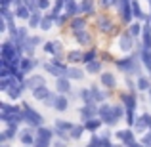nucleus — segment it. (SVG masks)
<instances>
[{
	"instance_id": "9d476101",
	"label": "nucleus",
	"mask_w": 151,
	"mask_h": 147,
	"mask_svg": "<svg viewBox=\"0 0 151 147\" xmlns=\"http://www.w3.org/2000/svg\"><path fill=\"white\" fill-rule=\"evenodd\" d=\"M98 29H100L101 33H113V31H115V25H113V21H111L109 17L101 15V17L98 19Z\"/></svg>"
},
{
	"instance_id": "c756f323",
	"label": "nucleus",
	"mask_w": 151,
	"mask_h": 147,
	"mask_svg": "<svg viewBox=\"0 0 151 147\" xmlns=\"http://www.w3.org/2000/svg\"><path fill=\"white\" fill-rule=\"evenodd\" d=\"M86 71H88V73H100V71H101V63L94 59V61L86 63Z\"/></svg>"
},
{
	"instance_id": "ddd939ff",
	"label": "nucleus",
	"mask_w": 151,
	"mask_h": 147,
	"mask_svg": "<svg viewBox=\"0 0 151 147\" xmlns=\"http://www.w3.org/2000/svg\"><path fill=\"white\" fill-rule=\"evenodd\" d=\"M55 86H58V92H59V94H69V92H71L69 77H58V82H55Z\"/></svg>"
},
{
	"instance_id": "e433bc0d",
	"label": "nucleus",
	"mask_w": 151,
	"mask_h": 147,
	"mask_svg": "<svg viewBox=\"0 0 151 147\" xmlns=\"http://www.w3.org/2000/svg\"><path fill=\"white\" fill-rule=\"evenodd\" d=\"M138 90H149L151 88V84H149V80L145 77H138Z\"/></svg>"
},
{
	"instance_id": "dca6fc26",
	"label": "nucleus",
	"mask_w": 151,
	"mask_h": 147,
	"mask_svg": "<svg viewBox=\"0 0 151 147\" xmlns=\"http://www.w3.org/2000/svg\"><path fill=\"white\" fill-rule=\"evenodd\" d=\"M117 138H119V140H121L124 145L136 141V140H134V132H132V130H121V132H117Z\"/></svg>"
},
{
	"instance_id": "ea45409f",
	"label": "nucleus",
	"mask_w": 151,
	"mask_h": 147,
	"mask_svg": "<svg viewBox=\"0 0 151 147\" xmlns=\"http://www.w3.org/2000/svg\"><path fill=\"white\" fill-rule=\"evenodd\" d=\"M94 59H96V50H90V52H86V54H84V59H82V61H84V63H90V61H94Z\"/></svg>"
},
{
	"instance_id": "5701e85b",
	"label": "nucleus",
	"mask_w": 151,
	"mask_h": 147,
	"mask_svg": "<svg viewBox=\"0 0 151 147\" xmlns=\"http://www.w3.org/2000/svg\"><path fill=\"white\" fill-rule=\"evenodd\" d=\"M65 10H67V15H75L81 11V6H78L75 0H67L65 2Z\"/></svg>"
},
{
	"instance_id": "1a4fd4ad",
	"label": "nucleus",
	"mask_w": 151,
	"mask_h": 147,
	"mask_svg": "<svg viewBox=\"0 0 151 147\" xmlns=\"http://www.w3.org/2000/svg\"><path fill=\"white\" fill-rule=\"evenodd\" d=\"M96 113H98V109L94 107V103H84V107L81 109V118L86 122V120H90V118L96 117Z\"/></svg>"
},
{
	"instance_id": "393cba45",
	"label": "nucleus",
	"mask_w": 151,
	"mask_h": 147,
	"mask_svg": "<svg viewBox=\"0 0 151 147\" xmlns=\"http://www.w3.org/2000/svg\"><path fill=\"white\" fill-rule=\"evenodd\" d=\"M67 107H69V101H67V98L63 96V94H59L58 99H55V105H54V109H58V111H65Z\"/></svg>"
},
{
	"instance_id": "37998d69",
	"label": "nucleus",
	"mask_w": 151,
	"mask_h": 147,
	"mask_svg": "<svg viewBox=\"0 0 151 147\" xmlns=\"http://www.w3.org/2000/svg\"><path fill=\"white\" fill-rule=\"evenodd\" d=\"M55 99H58V96H54V94H50V96L44 99V103H46L48 107H54V105H55Z\"/></svg>"
},
{
	"instance_id": "79ce46f5",
	"label": "nucleus",
	"mask_w": 151,
	"mask_h": 147,
	"mask_svg": "<svg viewBox=\"0 0 151 147\" xmlns=\"http://www.w3.org/2000/svg\"><path fill=\"white\" fill-rule=\"evenodd\" d=\"M44 52H48V54L54 55L55 54V40H52V42H46L44 44Z\"/></svg>"
},
{
	"instance_id": "c03bdc74",
	"label": "nucleus",
	"mask_w": 151,
	"mask_h": 147,
	"mask_svg": "<svg viewBox=\"0 0 151 147\" xmlns=\"http://www.w3.org/2000/svg\"><path fill=\"white\" fill-rule=\"evenodd\" d=\"M29 42H31L33 46H38V44H42V38H40V37H31Z\"/></svg>"
},
{
	"instance_id": "6ab92c4d",
	"label": "nucleus",
	"mask_w": 151,
	"mask_h": 147,
	"mask_svg": "<svg viewBox=\"0 0 151 147\" xmlns=\"http://www.w3.org/2000/svg\"><path fill=\"white\" fill-rule=\"evenodd\" d=\"M101 84L107 86V88H115V86H117L115 75H113V73H103V75H101Z\"/></svg>"
},
{
	"instance_id": "4c0bfd02",
	"label": "nucleus",
	"mask_w": 151,
	"mask_h": 147,
	"mask_svg": "<svg viewBox=\"0 0 151 147\" xmlns=\"http://www.w3.org/2000/svg\"><path fill=\"white\" fill-rule=\"evenodd\" d=\"M128 31H130V34H132V37L136 38V37H138V34H140V33H142L144 29H142V25H140V23H132Z\"/></svg>"
},
{
	"instance_id": "39448f33",
	"label": "nucleus",
	"mask_w": 151,
	"mask_h": 147,
	"mask_svg": "<svg viewBox=\"0 0 151 147\" xmlns=\"http://www.w3.org/2000/svg\"><path fill=\"white\" fill-rule=\"evenodd\" d=\"M54 134H55V132H52V130L44 128V126H38L35 147H48V145H50V141H52V136H54Z\"/></svg>"
},
{
	"instance_id": "f03ea898",
	"label": "nucleus",
	"mask_w": 151,
	"mask_h": 147,
	"mask_svg": "<svg viewBox=\"0 0 151 147\" xmlns=\"http://www.w3.org/2000/svg\"><path fill=\"white\" fill-rule=\"evenodd\" d=\"M136 55H130V57L119 59V61H117V67L121 71H124L126 75H138V73H140V61H138Z\"/></svg>"
},
{
	"instance_id": "09e8293b",
	"label": "nucleus",
	"mask_w": 151,
	"mask_h": 147,
	"mask_svg": "<svg viewBox=\"0 0 151 147\" xmlns=\"http://www.w3.org/2000/svg\"><path fill=\"white\" fill-rule=\"evenodd\" d=\"M144 118H145V122H147V126H149V130H151V115H149V113H145V115H144Z\"/></svg>"
},
{
	"instance_id": "f704fd0d",
	"label": "nucleus",
	"mask_w": 151,
	"mask_h": 147,
	"mask_svg": "<svg viewBox=\"0 0 151 147\" xmlns=\"http://www.w3.org/2000/svg\"><path fill=\"white\" fill-rule=\"evenodd\" d=\"M84 128H86V126H73V130H71L69 136L73 138V140H81V136H82V132H84Z\"/></svg>"
},
{
	"instance_id": "f3484780",
	"label": "nucleus",
	"mask_w": 151,
	"mask_h": 147,
	"mask_svg": "<svg viewBox=\"0 0 151 147\" xmlns=\"http://www.w3.org/2000/svg\"><path fill=\"white\" fill-rule=\"evenodd\" d=\"M75 37H77V40H78V44H82V46H86V44H90V40H92V34L88 33V31H77L75 33Z\"/></svg>"
},
{
	"instance_id": "72a5a7b5",
	"label": "nucleus",
	"mask_w": 151,
	"mask_h": 147,
	"mask_svg": "<svg viewBox=\"0 0 151 147\" xmlns=\"http://www.w3.org/2000/svg\"><path fill=\"white\" fill-rule=\"evenodd\" d=\"M33 67H35V61H33V59H23V61H21V67H19V69H21V73L25 75V73H29Z\"/></svg>"
},
{
	"instance_id": "bb28decb",
	"label": "nucleus",
	"mask_w": 151,
	"mask_h": 147,
	"mask_svg": "<svg viewBox=\"0 0 151 147\" xmlns=\"http://www.w3.org/2000/svg\"><path fill=\"white\" fill-rule=\"evenodd\" d=\"M101 118H90V120H86L84 122V126H86V130H92V132H96L98 128L101 126Z\"/></svg>"
},
{
	"instance_id": "b1692460",
	"label": "nucleus",
	"mask_w": 151,
	"mask_h": 147,
	"mask_svg": "<svg viewBox=\"0 0 151 147\" xmlns=\"http://www.w3.org/2000/svg\"><path fill=\"white\" fill-rule=\"evenodd\" d=\"M15 15H17L19 19H29L31 17V10L25 6V4H19L17 10H15Z\"/></svg>"
},
{
	"instance_id": "3c124183",
	"label": "nucleus",
	"mask_w": 151,
	"mask_h": 147,
	"mask_svg": "<svg viewBox=\"0 0 151 147\" xmlns=\"http://www.w3.org/2000/svg\"><path fill=\"white\" fill-rule=\"evenodd\" d=\"M10 6V0H2V8H8Z\"/></svg>"
},
{
	"instance_id": "2eb2a0df",
	"label": "nucleus",
	"mask_w": 151,
	"mask_h": 147,
	"mask_svg": "<svg viewBox=\"0 0 151 147\" xmlns=\"http://www.w3.org/2000/svg\"><path fill=\"white\" fill-rule=\"evenodd\" d=\"M25 86H29L31 90H37V88H40V86H46V82H44V78H42V77L35 75V77H31V78H27V80H25Z\"/></svg>"
},
{
	"instance_id": "6e6552de",
	"label": "nucleus",
	"mask_w": 151,
	"mask_h": 147,
	"mask_svg": "<svg viewBox=\"0 0 151 147\" xmlns=\"http://www.w3.org/2000/svg\"><path fill=\"white\" fill-rule=\"evenodd\" d=\"M23 88H25V82H21V80H17V78L14 77V82H12V86H10V90H8V96H10L12 99H17L19 96H21V92H23Z\"/></svg>"
},
{
	"instance_id": "2f4dec72",
	"label": "nucleus",
	"mask_w": 151,
	"mask_h": 147,
	"mask_svg": "<svg viewBox=\"0 0 151 147\" xmlns=\"http://www.w3.org/2000/svg\"><path fill=\"white\" fill-rule=\"evenodd\" d=\"M94 10V0H82L81 2V11H84V14H92Z\"/></svg>"
},
{
	"instance_id": "412c9836",
	"label": "nucleus",
	"mask_w": 151,
	"mask_h": 147,
	"mask_svg": "<svg viewBox=\"0 0 151 147\" xmlns=\"http://www.w3.org/2000/svg\"><path fill=\"white\" fill-rule=\"evenodd\" d=\"M84 25H86V21L82 17H75V19H71V23H69V27H71V31H73V33L82 31V29H84Z\"/></svg>"
},
{
	"instance_id": "a878e982",
	"label": "nucleus",
	"mask_w": 151,
	"mask_h": 147,
	"mask_svg": "<svg viewBox=\"0 0 151 147\" xmlns=\"http://www.w3.org/2000/svg\"><path fill=\"white\" fill-rule=\"evenodd\" d=\"M67 77L73 78V80H82V78H84V73H82L81 69H77V67H71V69L67 71Z\"/></svg>"
},
{
	"instance_id": "20e7f679",
	"label": "nucleus",
	"mask_w": 151,
	"mask_h": 147,
	"mask_svg": "<svg viewBox=\"0 0 151 147\" xmlns=\"http://www.w3.org/2000/svg\"><path fill=\"white\" fill-rule=\"evenodd\" d=\"M23 113H25V122L29 126H42L44 118H42L35 109H31L29 103H23Z\"/></svg>"
},
{
	"instance_id": "49530a36",
	"label": "nucleus",
	"mask_w": 151,
	"mask_h": 147,
	"mask_svg": "<svg viewBox=\"0 0 151 147\" xmlns=\"http://www.w3.org/2000/svg\"><path fill=\"white\" fill-rule=\"evenodd\" d=\"M126 84L130 86V90H132V92H134V88L138 86V84H134V82H132V78H126Z\"/></svg>"
},
{
	"instance_id": "423d86ee",
	"label": "nucleus",
	"mask_w": 151,
	"mask_h": 147,
	"mask_svg": "<svg viewBox=\"0 0 151 147\" xmlns=\"http://www.w3.org/2000/svg\"><path fill=\"white\" fill-rule=\"evenodd\" d=\"M44 69L48 71L50 75H54V77H67V67L65 65H58V63H44Z\"/></svg>"
},
{
	"instance_id": "9b49d317",
	"label": "nucleus",
	"mask_w": 151,
	"mask_h": 147,
	"mask_svg": "<svg viewBox=\"0 0 151 147\" xmlns=\"http://www.w3.org/2000/svg\"><path fill=\"white\" fill-rule=\"evenodd\" d=\"M19 140H21L23 145H35V141H37V134H33L31 128H27V130H23V132L19 134Z\"/></svg>"
},
{
	"instance_id": "a18cd8bd",
	"label": "nucleus",
	"mask_w": 151,
	"mask_h": 147,
	"mask_svg": "<svg viewBox=\"0 0 151 147\" xmlns=\"http://www.w3.org/2000/svg\"><path fill=\"white\" fill-rule=\"evenodd\" d=\"M48 6H50L48 0H38V8H40V10H44V8H48Z\"/></svg>"
},
{
	"instance_id": "0eeeda50",
	"label": "nucleus",
	"mask_w": 151,
	"mask_h": 147,
	"mask_svg": "<svg viewBox=\"0 0 151 147\" xmlns=\"http://www.w3.org/2000/svg\"><path fill=\"white\" fill-rule=\"evenodd\" d=\"M134 11H132V0H121V17L124 23H130Z\"/></svg>"
},
{
	"instance_id": "603ef678",
	"label": "nucleus",
	"mask_w": 151,
	"mask_h": 147,
	"mask_svg": "<svg viewBox=\"0 0 151 147\" xmlns=\"http://www.w3.org/2000/svg\"><path fill=\"white\" fill-rule=\"evenodd\" d=\"M2 147H8V145H2Z\"/></svg>"
},
{
	"instance_id": "aec40b11",
	"label": "nucleus",
	"mask_w": 151,
	"mask_h": 147,
	"mask_svg": "<svg viewBox=\"0 0 151 147\" xmlns=\"http://www.w3.org/2000/svg\"><path fill=\"white\" fill-rule=\"evenodd\" d=\"M48 96H50V90L46 88V86H40V88L33 90V98H35V99H40V101H44Z\"/></svg>"
},
{
	"instance_id": "864d4df0",
	"label": "nucleus",
	"mask_w": 151,
	"mask_h": 147,
	"mask_svg": "<svg viewBox=\"0 0 151 147\" xmlns=\"http://www.w3.org/2000/svg\"><path fill=\"white\" fill-rule=\"evenodd\" d=\"M147 147H151V145H147Z\"/></svg>"
},
{
	"instance_id": "f8f14e48",
	"label": "nucleus",
	"mask_w": 151,
	"mask_h": 147,
	"mask_svg": "<svg viewBox=\"0 0 151 147\" xmlns=\"http://www.w3.org/2000/svg\"><path fill=\"white\" fill-rule=\"evenodd\" d=\"M132 34H130V31H126V33H122L121 40H119V46H121L122 52H128L130 48H132Z\"/></svg>"
},
{
	"instance_id": "7ed1b4c3",
	"label": "nucleus",
	"mask_w": 151,
	"mask_h": 147,
	"mask_svg": "<svg viewBox=\"0 0 151 147\" xmlns=\"http://www.w3.org/2000/svg\"><path fill=\"white\" fill-rule=\"evenodd\" d=\"M121 101L124 105V111H126V122L134 126V109H136V98L134 94H121Z\"/></svg>"
},
{
	"instance_id": "58836bf2",
	"label": "nucleus",
	"mask_w": 151,
	"mask_h": 147,
	"mask_svg": "<svg viewBox=\"0 0 151 147\" xmlns=\"http://www.w3.org/2000/svg\"><path fill=\"white\" fill-rule=\"evenodd\" d=\"M25 6L31 10V14H35V11L40 10V8H38V2H37V0H25Z\"/></svg>"
},
{
	"instance_id": "4be33fe9",
	"label": "nucleus",
	"mask_w": 151,
	"mask_h": 147,
	"mask_svg": "<svg viewBox=\"0 0 151 147\" xmlns=\"http://www.w3.org/2000/svg\"><path fill=\"white\" fill-rule=\"evenodd\" d=\"M140 57H142V61H144V65L147 67V71H151V50L142 48L140 50Z\"/></svg>"
},
{
	"instance_id": "473e14b6",
	"label": "nucleus",
	"mask_w": 151,
	"mask_h": 147,
	"mask_svg": "<svg viewBox=\"0 0 151 147\" xmlns=\"http://www.w3.org/2000/svg\"><path fill=\"white\" fill-rule=\"evenodd\" d=\"M40 23H42V17H40V14H38V11L31 14V17H29V25L31 27H40Z\"/></svg>"
},
{
	"instance_id": "cd10ccee",
	"label": "nucleus",
	"mask_w": 151,
	"mask_h": 147,
	"mask_svg": "<svg viewBox=\"0 0 151 147\" xmlns=\"http://www.w3.org/2000/svg\"><path fill=\"white\" fill-rule=\"evenodd\" d=\"M90 92H92V99H94V101H103V99H105V94H103L101 90L98 88V86H94V84H92Z\"/></svg>"
},
{
	"instance_id": "a19ab883",
	"label": "nucleus",
	"mask_w": 151,
	"mask_h": 147,
	"mask_svg": "<svg viewBox=\"0 0 151 147\" xmlns=\"http://www.w3.org/2000/svg\"><path fill=\"white\" fill-rule=\"evenodd\" d=\"M88 147H101V138H98L96 134H94L92 140L88 141Z\"/></svg>"
},
{
	"instance_id": "8fccbe9b",
	"label": "nucleus",
	"mask_w": 151,
	"mask_h": 147,
	"mask_svg": "<svg viewBox=\"0 0 151 147\" xmlns=\"http://www.w3.org/2000/svg\"><path fill=\"white\" fill-rule=\"evenodd\" d=\"M126 147H145L144 143H138V141H132V143H128Z\"/></svg>"
},
{
	"instance_id": "4468645a",
	"label": "nucleus",
	"mask_w": 151,
	"mask_h": 147,
	"mask_svg": "<svg viewBox=\"0 0 151 147\" xmlns=\"http://www.w3.org/2000/svg\"><path fill=\"white\" fill-rule=\"evenodd\" d=\"M75 124H71V122H65V120H55V130L54 132L58 134V136H63L65 132H71L73 130Z\"/></svg>"
},
{
	"instance_id": "7c9ffc66",
	"label": "nucleus",
	"mask_w": 151,
	"mask_h": 147,
	"mask_svg": "<svg viewBox=\"0 0 151 147\" xmlns=\"http://www.w3.org/2000/svg\"><path fill=\"white\" fill-rule=\"evenodd\" d=\"M55 19L52 17V14L50 15H46V17H42V23H40V29L42 31H50L52 29V23H54Z\"/></svg>"
},
{
	"instance_id": "de8ad7c7",
	"label": "nucleus",
	"mask_w": 151,
	"mask_h": 147,
	"mask_svg": "<svg viewBox=\"0 0 151 147\" xmlns=\"http://www.w3.org/2000/svg\"><path fill=\"white\" fill-rule=\"evenodd\" d=\"M113 2H115V0H101V6H103V8H109Z\"/></svg>"
},
{
	"instance_id": "c9c22d12",
	"label": "nucleus",
	"mask_w": 151,
	"mask_h": 147,
	"mask_svg": "<svg viewBox=\"0 0 151 147\" xmlns=\"http://www.w3.org/2000/svg\"><path fill=\"white\" fill-rule=\"evenodd\" d=\"M134 128H136V130H145V128H149L147 122H145V118H144V115H142V117H138L136 120H134Z\"/></svg>"
},
{
	"instance_id": "c85d7f7f",
	"label": "nucleus",
	"mask_w": 151,
	"mask_h": 147,
	"mask_svg": "<svg viewBox=\"0 0 151 147\" xmlns=\"http://www.w3.org/2000/svg\"><path fill=\"white\" fill-rule=\"evenodd\" d=\"M67 59H69L71 63H78V61H82V59H84V54L73 50V52H69V54H67Z\"/></svg>"
},
{
	"instance_id": "f257e3e1",
	"label": "nucleus",
	"mask_w": 151,
	"mask_h": 147,
	"mask_svg": "<svg viewBox=\"0 0 151 147\" xmlns=\"http://www.w3.org/2000/svg\"><path fill=\"white\" fill-rule=\"evenodd\" d=\"M122 107H124V105H115V107H111V105H107V103H103V105H100V109H98V115L101 117L103 124L115 126L119 122V118L126 113V111H122Z\"/></svg>"
},
{
	"instance_id": "a211bd4d",
	"label": "nucleus",
	"mask_w": 151,
	"mask_h": 147,
	"mask_svg": "<svg viewBox=\"0 0 151 147\" xmlns=\"http://www.w3.org/2000/svg\"><path fill=\"white\" fill-rule=\"evenodd\" d=\"M142 37H144V48L151 50V25H149V23H145V25H144Z\"/></svg>"
}]
</instances>
